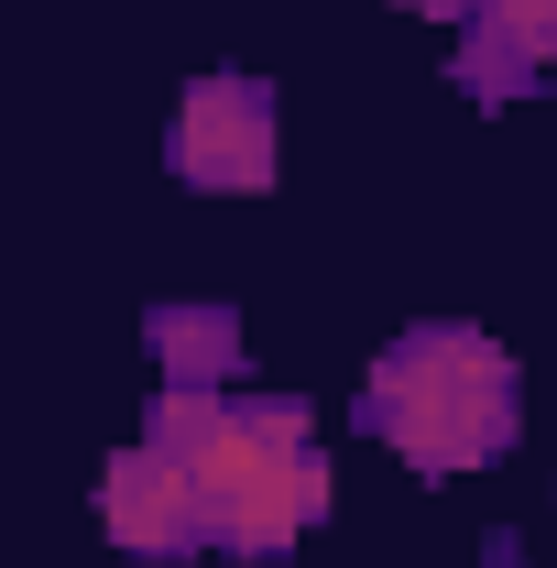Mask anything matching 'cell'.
I'll use <instances>...</instances> for the list:
<instances>
[{"label":"cell","instance_id":"obj_1","mask_svg":"<svg viewBox=\"0 0 557 568\" xmlns=\"http://www.w3.org/2000/svg\"><path fill=\"white\" fill-rule=\"evenodd\" d=\"M361 437H383V448H405L426 481H459V470H482L514 448V426H525V372L514 351L470 328V317H426L405 328L394 351L361 372Z\"/></svg>","mask_w":557,"mask_h":568},{"label":"cell","instance_id":"obj_2","mask_svg":"<svg viewBox=\"0 0 557 568\" xmlns=\"http://www.w3.org/2000/svg\"><path fill=\"white\" fill-rule=\"evenodd\" d=\"M175 470H186V503H198V547H230V558H295V536L340 503L328 448H317V416L295 394L219 405V426Z\"/></svg>","mask_w":557,"mask_h":568},{"label":"cell","instance_id":"obj_3","mask_svg":"<svg viewBox=\"0 0 557 568\" xmlns=\"http://www.w3.org/2000/svg\"><path fill=\"white\" fill-rule=\"evenodd\" d=\"M164 164L186 186H219V197H263L274 186V77L219 67L175 99V132H164Z\"/></svg>","mask_w":557,"mask_h":568},{"label":"cell","instance_id":"obj_4","mask_svg":"<svg viewBox=\"0 0 557 568\" xmlns=\"http://www.w3.org/2000/svg\"><path fill=\"white\" fill-rule=\"evenodd\" d=\"M99 525H110V547L121 558H198V503H186V470L175 459H153V448H132V459H110L99 470Z\"/></svg>","mask_w":557,"mask_h":568},{"label":"cell","instance_id":"obj_5","mask_svg":"<svg viewBox=\"0 0 557 568\" xmlns=\"http://www.w3.org/2000/svg\"><path fill=\"white\" fill-rule=\"evenodd\" d=\"M142 351H153L164 383L219 394V383L241 372V317H230V306H198V295H175V306H153V317H142Z\"/></svg>","mask_w":557,"mask_h":568},{"label":"cell","instance_id":"obj_6","mask_svg":"<svg viewBox=\"0 0 557 568\" xmlns=\"http://www.w3.org/2000/svg\"><path fill=\"white\" fill-rule=\"evenodd\" d=\"M470 22H492V33H503V55H514L525 77L557 67V0H482Z\"/></svg>","mask_w":557,"mask_h":568},{"label":"cell","instance_id":"obj_7","mask_svg":"<svg viewBox=\"0 0 557 568\" xmlns=\"http://www.w3.org/2000/svg\"><path fill=\"white\" fill-rule=\"evenodd\" d=\"M405 11H416V22H470L482 0H405Z\"/></svg>","mask_w":557,"mask_h":568}]
</instances>
